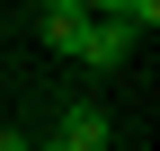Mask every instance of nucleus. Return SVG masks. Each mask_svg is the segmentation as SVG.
Listing matches in <instances>:
<instances>
[{
    "instance_id": "39448f33",
    "label": "nucleus",
    "mask_w": 160,
    "mask_h": 151,
    "mask_svg": "<svg viewBox=\"0 0 160 151\" xmlns=\"http://www.w3.org/2000/svg\"><path fill=\"white\" fill-rule=\"evenodd\" d=\"M0 151H36V142H18V134H0Z\"/></svg>"
},
{
    "instance_id": "f257e3e1",
    "label": "nucleus",
    "mask_w": 160,
    "mask_h": 151,
    "mask_svg": "<svg viewBox=\"0 0 160 151\" xmlns=\"http://www.w3.org/2000/svg\"><path fill=\"white\" fill-rule=\"evenodd\" d=\"M133 45H142V27H133L125 9H89V53H80L89 71H125Z\"/></svg>"
},
{
    "instance_id": "f03ea898",
    "label": "nucleus",
    "mask_w": 160,
    "mask_h": 151,
    "mask_svg": "<svg viewBox=\"0 0 160 151\" xmlns=\"http://www.w3.org/2000/svg\"><path fill=\"white\" fill-rule=\"evenodd\" d=\"M53 142H71V151H107V107H98V98L62 107V124H53Z\"/></svg>"
},
{
    "instance_id": "20e7f679",
    "label": "nucleus",
    "mask_w": 160,
    "mask_h": 151,
    "mask_svg": "<svg viewBox=\"0 0 160 151\" xmlns=\"http://www.w3.org/2000/svg\"><path fill=\"white\" fill-rule=\"evenodd\" d=\"M125 18H133V27L151 36V27H160V0H125Z\"/></svg>"
},
{
    "instance_id": "423d86ee",
    "label": "nucleus",
    "mask_w": 160,
    "mask_h": 151,
    "mask_svg": "<svg viewBox=\"0 0 160 151\" xmlns=\"http://www.w3.org/2000/svg\"><path fill=\"white\" fill-rule=\"evenodd\" d=\"M36 9H80V0H36Z\"/></svg>"
},
{
    "instance_id": "7ed1b4c3",
    "label": "nucleus",
    "mask_w": 160,
    "mask_h": 151,
    "mask_svg": "<svg viewBox=\"0 0 160 151\" xmlns=\"http://www.w3.org/2000/svg\"><path fill=\"white\" fill-rule=\"evenodd\" d=\"M36 18H45V45L62 53V62L89 53V9H36Z\"/></svg>"
}]
</instances>
